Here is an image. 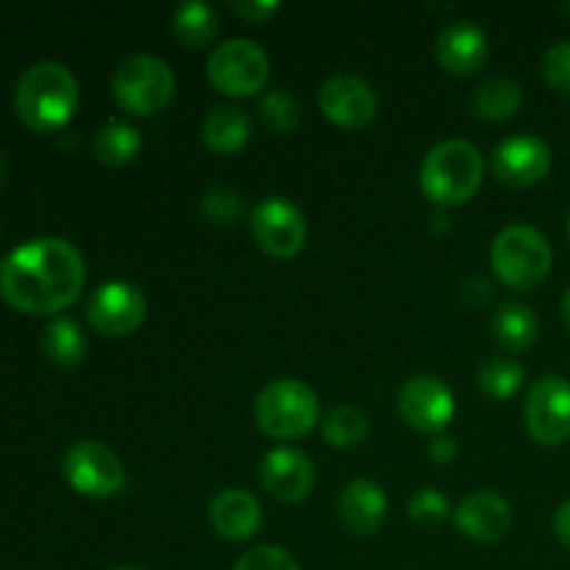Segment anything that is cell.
Segmentation results:
<instances>
[{"label": "cell", "mask_w": 570, "mask_h": 570, "mask_svg": "<svg viewBox=\"0 0 570 570\" xmlns=\"http://www.w3.org/2000/svg\"><path fill=\"white\" fill-rule=\"evenodd\" d=\"M259 482L276 501L298 504L315 488V468H312V460L304 451L273 449L262 460Z\"/></svg>", "instance_id": "9a60e30c"}, {"label": "cell", "mask_w": 570, "mask_h": 570, "mask_svg": "<svg viewBox=\"0 0 570 570\" xmlns=\"http://www.w3.org/2000/svg\"><path fill=\"white\" fill-rule=\"evenodd\" d=\"M232 11L237 17H243L245 22H254V26H259V22H267L273 14L278 11V3L276 0H234L232 3Z\"/></svg>", "instance_id": "d6a6232c"}, {"label": "cell", "mask_w": 570, "mask_h": 570, "mask_svg": "<svg viewBox=\"0 0 570 570\" xmlns=\"http://www.w3.org/2000/svg\"><path fill=\"white\" fill-rule=\"evenodd\" d=\"M490 59V42L473 22H451L438 37V61L451 76H473Z\"/></svg>", "instance_id": "ac0fdd59"}, {"label": "cell", "mask_w": 570, "mask_h": 570, "mask_svg": "<svg viewBox=\"0 0 570 570\" xmlns=\"http://www.w3.org/2000/svg\"><path fill=\"white\" fill-rule=\"evenodd\" d=\"M554 534L566 549H570V499L554 512Z\"/></svg>", "instance_id": "d590c367"}, {"label": "cell", "mask_w": 570, "mask_h": 570, "mask_svg": "<svg viewBox=\"0 0 570 570\" xmlns=\"http://www.w3.org/2000/svg\"><path fill=\"white\" fill-rule=\"evenodd\" d=\"M42 351L56 367H78L87 356V337L70 317H53L42 334Z\"/></svg>", "instance_id": "603a6c76"}, {"label": "cell", "mask_w": 570, "mask_h": 570, "mask_svg": "<svg viewBox=\"0 0 570 570\" xmlns=\"http://www.w3.org/2000/svg\"><path fill=\"white\" fill-rule=\"evenodd\" d=\"M562 317H566V323H568V328H570V289H568L566 301H562Z\"/></svg>", "instance_id": "8d00e7d4"}, {"label": "cell", "mask_w": 570, "mask_h": 570, "mask_svg": "<svg viewBox=\"0 0 570 570\" xmlns=\"http://www.w3.org/2000/svg\"><path fill=\"white\" fill-rule=\"evenodd\" d=\"M490 265L504 287L518 293H532L549 278L554 254L551 245L538 228L532 226H507L490 248Z\"/></svg>", "instance_id": "277c9868"}, {"label": "cell", "mask_w": 570, "mask_h": 570, "mask_svg": "<svg viewBox=\"0 0 570 570\" xmlns=\"http://www.w3.org/2000/svg\"><path fill=\"white\" fill-rule=\"evenodd\" d=\"M234 570H301L295 557L278 546H256L248 554L239 557Z\"/></svg>", "instance_id": "4dcf8cb0"}, {"label": "cell", "mask_w": 570, "mask_h": 570, "mask_svg": "<svg viewBox=\"0 0 570 570\" xmlns=\"http://www.w3.org/2000/svg\"><path fill=\"white\" fill-rule=\"evenodd\" d=\"M568 239H570V215H568Z\"/></svg>", "instance_id": "ab89813d"}, {"label": "cell", "mask_w": 570, "mask_h": 570, "mask_svg": "<svg viewBox=\"0 0 570 570\" xmlns=\"http://www.w3.org/2000/svg\"><path fill=\"white\" fill-rule=\"evenodd\" d=\"M406 512H410L412 523H417V527L434 529L451 515V507H449V499H445L440 490L426 488V490H417V493L412 495Z\"/></svg>", "instance_id": "f546056e"}, {"label": "cell", "mask_w": 570, "mask_h": 570, "mask_svg": "<svg viewBox=\"0 0 570 570\" xmlns=\"http://www.w3.org/2000/svg\"><path fill=\"white\" fill-rule=\"evenodd\" d=\"M142 150V137L128 122H106L98 134H95V156L100 165L106 167H126Z\"/></svg>", "instance_id": "cb8c5ba5"}, {"label": "cell", "mask_w": 570, "mask_h": 570, "mask_svg": "<svg viewBox=\"0 0 570 570\" xmlns=\"http://www.w3.org/2000/svg\"><path fill=\"white\" fill-rule=\"evenodd\" d=\"M523 89L510 78H490L473 92L471 109L479 120L504 122L521 111Z\"/></svg>", "instance_id": "7402d4cb"}, {"label": "cell", "mask_w": 570, "mask_h": 570, "mask_svg": "<svg viewBox=\"0 0 570 570\" xmlns=\"http://www.w3.org/2000/svg\"><path fill=\"white\" fill-rule=\"evenodd\" d=\"M200 212H204L215 226H234V223H239V217L245 215L243 195L234 193L232 187H212L209 193L200 198Z\"/></svg>", "instance_id": "f1b7e54d"}, {"label": "cell", "mask_w": 570, "mask_h": 570, "mask_svg": "<svg viewBox=\"0 0 570 570\" xmlns=\"http://www.w3.org/2000/svg\"><path fill=\"white\" fill-rule=\"evenodd\" d=\"M61 473L67 484L87 499H109L120 493L126 484L122 462L109 445L98 440H78L76 445H70L61 462Z\"/></svg>", "instance_id": "9c48e42d"}, {"label": "cell", "mask_w": 570, "mask_h": 570, "mask_svg": "<svg viewBox=\"0 0 570 570\" xmlns=\"http://www.w3.org/2000/svg\"><path fill=\"white\" fill-rule=\"evenodd\" d=\"M454 523L465 538L476 543H499L512 529V507L493 490H476L460 501L454 510Z\"/></svg>", "instance_id": "2e32d148"}, {"label": "cell", "mask_w": 570, "mask_h": 570, "mask_svg": "<svg viewBox=\"0 0 570 570\" xmlns=\"http://www.w3.org/2000/svg\"><path fill=\"white\" fill-rule=\"evenodd\" d=\"M399 412L415 432L443 434L456 412L454 393L438 376H412L399 393Z\"/></svg>", "instance_id": "7c38bea8"}, {"label": "cell", "mask_w": 570, "mask_h": 570, "mask_svg": "<svg viewBox=\"0 0 570 570\" xmlns=\"http://www.w3.org/2000/svg\"><path fill=\"white\" fill-rule=\"evenodd\" d=\"M323 117L340 128H365L371 126L379 111V98L371 83L356 76H334L321 87Z\"/></svg>", "instance_id": "5bb4252c"}, {"label": "cell", "mask_w": 570, "mask_h": 570, "mask_svg": "<svg viewBox=\"0 0 570 570\" xmlns=\"http://www.w3.org/2000/svg\"><path fill=\"white\" fill-rule=\"evenodd\" d=\"M490 332L501 348L510 354H523L538 343L540 321L532 306L521 304V301H507L490 321Z\"/></svg>", "instance_id": "ffe728a7"}, {"label": "cell", "mask_w": 570, "mask_h": 570, "mask_svg": "<svg viewBox=\"0 0 570 570\" xmlns=\"http://www.w3.org/2000/svg\"><path fill=\"white\" fill-rule=\"evenodd\" d=\"M14 106L20 120L37 134H53L72 120L78 109V81L59 61H39L22 72Z\"/></svg>", "instance_id": "7a4b0ae2"}, {"label": "cell", "mask_w": 570, "mask_h": 570, "mask_svg": "<svg viewBox=\"0 0 570 570\" xmlns=\"http://www.w3.org/2000/svg\"><path fill=\"white\" fill-rule=\"evenodd\" d=\"M111 95L128 115L148 117L165 109L176 95V76L159 56L139 53L122 61L111 78Z\"/></svg>", "instance_id": "8992f818"}, {"label": "cell", "mask_w": 570, "mask_h": 570, "mask_svg": "<svg viewBox=\"0 0 570 570\" xmlns=\"http://www.w3.org/2000/svg\"><path fill=\"white\" fill-rule=\"evenodd\" d=\"M484 159L465 139L434 145L421 165V189L432 204L460 206L479 193Z\"/></svg>", "instance_id": "3957f363"}, {"label": "cell", "mask_w": 570, "mask_h": 570, "mask_svg": "<svg viewBox=\"0 0 570 570\" xmlns=\"http://www.w3.org/2000/svg\"><path fill=\"white\" fill-rule=\"evenodd\" d=\"M429 456H432L438 465H451L456 460V440L449 434H438L429 445Z\"/></svg>", "instance_id": "e575fe53"}, {"label": "cell", "mask_w": 570, "mask_h": 570, "mask_svg": "<svg viewBox=\"0 0 570 570\" xmlns=\"http://www.w3.org/2000/svg\"><path fill=\"white\" fill-rule=\"evenodd\" d=\"M529 434L543 449H560L570 440V382L566 376H540L523 404Z\"/></svg>", "instance_id": "ba28073f"}, {"label": "cell", "mask_w": 570, "mask_h": 570, "mask_svg": "<svg viewBox=\"0 0 570 570\" xmlns=\"http://www.w3.org/2000/svg\"><path fill=\"white\" fill-rule=\"evenodd\" d=\"M490 165H493L495 178L507 187H534L549 176L551 150L534 134H515V137H507L504 142L495 145Z\"/></svg>", "instance_id": "4fadbf2b"}, {"label": "cell", "mask_w": 570, "mask_h": 570, "mask_svg": "<svg viewBox=\"0 0 570 570\" xmlns=\"http://www.w3.org/2000/svg\"><path fill=\"white\" fill-rule=\"evenodd\" d=\"M209 521L220 538L239 543V540L254 538L262 529V507L256 495L245 493V490H223L212 499Z\"/></svg>", "instance_id": "d6986e66"}, {"label": "cell", "mask_w": 570, "mask_h": 570, "mask_svg": "<svg viewBox=\"0 0 570 570\" xmlns=\"http://www.w3.org/2000/svg\"><path fill=\"white\" fill-rule=\"evenodd\" d=\"M256 426L273 440H301L321 421V404L309 384L298 379H276L254 404Z\"/></svg>", "instance_id": "5b68a950"}, {"label": "cell", "mask_w": 570, "mask_h": 570, "mask_svg": "<svg viewBox=\"0 0 570 570\" xmlns=\"http://www.w3.org/2000/svg\"><path fill=\"white\" fill-rule=\"evenodd\" d=\"M259 117L267 131L293 134L301 122V106L284 89H273V92H265V98L259 100Z\"/></svg>", "instance_id": "83f0119b"}, {"label": "cell", "mask_w": 570, "mask_h": 570, "mask_svg": "<svg viewBox=\"0 0 570 570\" xmlns=\"http://www.w3.org/2000/svg\"><path fill=\"white\" fill-rule=\"evenodd\" d=\"M0 181H3V156H0Z\"/></svg>", "instance_id": "f35d334b"}, {"label": "cell", "mask_w": 570, "mask_h": 570, "mask_svg": "<svg viewBox=\"0 0 570 570\" xmlns=\"http://www.w3.org/2000/svg\"><path fill=\"white\" fill-rule=\"evenodd\" d=\"M250 234L256 245L273 259H293L304 250L309 226L293 200L265 198L250 212Z\"/></svg>", "instance_id": "30bf717a"}, {"label": "cell", "mask_w": 570, "mask_h": 570, "mask_svg": "<svg viewBox=\"0 0 570 570\" xmlns=\"http://www.w3.org/2000/svg\"><path fill=\"white\" fill-rule=\"evenodd\" d=\"M323 440H326L332 449L348 451L356 449L367 440L371 434V423H367L365 412L356 410V406H334L321 423Z\"/></svg>", "instance_id": "484cf974"}, {"label": "cell", "mask_w": 570, "mask_h": 570, "mask_svg": "<svg viewBox=\"0 0 570 570\" xmlns=\"http://www.w3.org/2000/svg\"><path fill=\"white\" fill-rule=\"evenodd\" d=\"M523 382H527L523 365L515 360H507V356H495V360L482 362L476 371L479 390L495 401L512 399L523 387Z\"/></svg>", "instance_id": "4316f807"}, {"label": "cell", "mask_w": 570, "mask_h": 570, "mask_svg": "<svg viewBox=\"0 0 570 570\" xmlns=\"http://www.w3.org/2000/svg\"><path fill=\"white\" fill-rule=\"evenodd\" d=\"M217 14L206 3H184L173 14V33L184 48H206L217 37Z\"/></svg>", "instance_id": "d4e9b609"}, {"label": "cell", "mask_w": 570, "mask_h": 570, "mask_svg": "<svg viewBox=\"0 0 570 570\" xmlns=\"http://www.w3.org/2000/svg\"><path fill=\"white\" fill-rule=\"evenodd\" d=\"M145 295L137 284L106 282L89 295L87 321L104 337H128L145 321Z\"/></svg>", "instance_id": "8fae6325"}, {"label": "cell", "mask_w": 570, "mask_h": 570, "mask_svg": "<svg viewBox=\"0 0 570 570\" xmlns=\"http://www.w3.org/2000/svg\"><path fill=\"white\" fill-rule=\"evenodd\" d=\"M462 301H465L468 306H473V309H482V306H488L490 301H493V287H490V282H484V278H471V282H465V287H462Z\"/></svg>", "instance_id": "836d02e7"}, {"label": "cell", "mask_w": 570, "mask_h": 570, "mask_svg": "<svg viewBox=\"0 0 570 570\" xmlns=\"http://www.w3.org/2000/svg\"><path fill=\"white\" fill-rule=\"evenodd\" d=\"M206 76L217 92L228 98H250L265 89L271 78V59L250 39H228L212 50Z\"/></svg>", "instance_id": "52a82bcc"}, {"label": "cell", "mask_w": 570, "mask_h": 570, "mask_svg": "<svg viewBox=\"0 0 570 570\" xmlns=\"http://www.w3.org/2000/svg\"><path fill=\"white\" fill-rule=\"evenodd\" d=\"M111 570H145V568H131V566H122V568H111Z\"/></svg>", "instance_id": "74e56055"}, {"label": "cell", "mask_w": 570, "mask_h": 570, "mask_svg": "<svg viewBox=\"0 0 570 570\" xmlns=\"http://www.w3.org/2000/svg\"><path fill=\"white\" fill-rule=\"evenodd\" d=\"M87 282L78 248L59 237H39L17 245L0 262V295L26 315H56L76 304Z\"/></svg>", "instance_id": "6da1fadb"}, {"label": "cell", "mask_w": 570, "mask_h": 570, "mask_svg": "<svg viewBox=\"0 0 570 570\" xmlns=\"http://www.w3.org/2000/svg\"><path fill=\"white\" fill-rule=\"evenodd\" d=\"M390 501L384 490L371 479H354L343 488L337 499V512L343 527L348 529L354 538H371L382 529L384 518H387Z\"/></svg>", "instance_id": "e0dca14e"}, {"label": "cell", "mask_w": 570, "mask_h": 570, "mask_svg": "<svg viewBox=\"0 0 570 570\" xmlns=\"http://www.w3.org/2000/svg\"><path fill=\"white\" fill-rule=\"evenodd\" d=\"M543 78L554 92L570 95V42H557L546 50Z\"/></svg>", "instance_id": "1f68e13d"}, {"label": "cell", "mask_w": 570, "mask_h": 570, "mask_svg": "<svg viewBox=\"0 0 570 570\" xmlns=\"http://www.w3.org/2000/svg\"><path fill=\"white\" fill-rule=\"evenodd\" d=\"M250 134H254L250 117L243 109H234V106L212 109L206 115L204 128H200V137H204L206 148L226 156L243 150L250 142Z\"/></svg>", "instance_id": "44dd1931"}]
</instances>
